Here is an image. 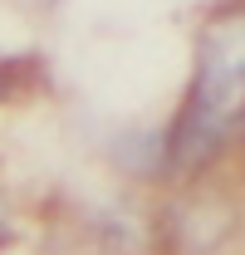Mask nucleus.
Wrapping results in <instances>:
<instances>
[{"mask_svg":"<svg viewBox=\"0 0 245 255\" xmlns=\"http://www.w3.org/2000/svg\"><path fill=\"white\" fill-rule=\"evenodd\" d=\"M236 123H245V10H221L196 34V74L167 132V162L177 172L206 167Z\"/></svg>","mask_w":245,"mask_h":255,"instance_id":"1","label":"nucleus"},{"mask_svg":"<svg viewBox=\"0 0 245 255\" xmlns=\"http://www.w3.org/2000/svg\"><path fill=\"white\" fill-rule=\"evenodd\" d=\"M34 84H39V64H34V59H15V54L0 59V103L30 94Z\"/></svg>","mask_w":245,"mask_h":255,"instance_id":"2","label":"nucleus"},{"mask_svg":"<svg viewBox=\"0 0 245 255\" xmlns=\"http://www.w3.org/2000/svg\"><path fill=\"white\" fill-rule=\"evenodd\" d=\"M10 241V206H5V196H0V246Z\"/></svg>","mask_w":245,"mask_h":255,"instance_id":"3","label":"nucleus"},{"mask_svg":"<svg viewBox=\"0 0 245 255\" xmlns=\"http://www.w3.org/2000/svg\"><path fill=\"white\" fill-rule=\"evenodd\" d=\"M30 5H49V0H30Z\"/></svg>","mask_w":245,"mask_h":255,"instance_id":"4","label":"nucleus"}]
</instances>
